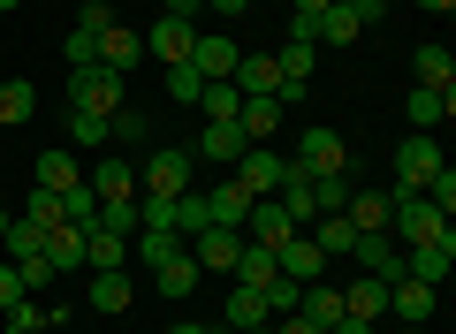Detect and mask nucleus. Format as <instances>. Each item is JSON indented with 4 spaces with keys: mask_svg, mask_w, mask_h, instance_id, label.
<instances>
[{
    "mask_svg": "<svg viewBox=\"0 0 456 334\" xmlns=\"http://www.w3.org/2000/svg\"><path fill=\"white\" fill-rule=\"evenodd\" d=\"M69 107L77 114H122L130 107V77H114V69H69Z\"/></svg>",
    "mask_w": 456,
    "mask_h": 334,
    "instance_id": "1",
    "label": "nucleus"
},
{
    "mask_svg": "<svg viewBox=\"0 0 456 334\" xmlns=\"http://www.w3.org/2000/svg\"><path fill=\"white\" fill-rule=\"evenodd\" d=\"M137 191H152V198L198 191V159L183 152V144H160V152H145V167H137Z\"/></svg>",
    "mask_w": 456,
    "mask_h": 334,
    "instance_id": "2",
    "label": "nucleus"
},
{
    "mask_svg": "<svg viewBox=\"0 0 456 334\" xmlns=\"http://www.w3.org/2000/svg\"><path fill=\"white\" fill-rule=\"evenodd\" d=\"M289 167H305V175H342V167H350V144H342V129L305 122V137H297Z\"/></svg>",
    "mask_w": 456,
    "mask_h": 334,
    "instance_id": "3",
    "label": "nucleus"
},
{
    "mask_svg": "<svg viewBox=\"0 0 456 334\" xmlns=\"http://www.w3.org/2000/svg\"><path fill=\"white\" fill-rule=\"evenodd\" d=\"M228 175L244 183L251 198H274V191H281V175H289V152H274V144H244V159H236Z\"/></svg>",
    "mask_w": 456,
    "mask_h": 334,
    "instance_id": "4",
    "label": "nucleus"
},
{
    "mask_svg": "<svg viewBox=\"0 0 456 334\" xmlns=\"http://www.w3.org/2000/svg\"><path fill=\"white\" fill-rule=\"evenodd\" d=\"M434 175H441V144L411 129V137L395 144V191H426V183H434Z\"/></svg>",
    "mask_w": 456,
    "mask_h": 334,
    "instance_id": "5",
    "label": "nucleus"
},
{
    "mask_svg": "<svg viewBox=\"0 0 456 334\" xmlns=\"http://www.w3.org/2000/svg\"><path fill=\"white\" fill-rule=\"evenodd\" d=\"M198 198H206V221L213 228H236L244 236V213H251V191L236 175H221V183H198Z\"/></svg>",
    "mask_w": 456,
    "mask_h": 334,
    "instance_id": "6",
    "label": "nucleus"
},
{
    "mask_svg": "<svg viewBox=\"0 0 456 334\" xmlns=\"http://www.w3.org/2000/svg\"><path fill=\"white\" fill-rule=\"evenodd\" d=\"M274 266H281V281H297V289L327 281V251H320V243L305 236V228H297V236H289V243H281V251H274Z\"/></svg>",
    "mask_w": 456,
    "mask_h": 334,
    "instance_id": "7",
    "label": "nucleus"
},
{
    "mask_svg": "<svg viewBox=\"0 0 456 334\" xmlns=\"http://www.w3.org/2000/svg\"><path fill=\"white\" fill-rule=\"evenodd\" d=\"M84 183H92L99 206H114V198H137V159H130V152H107L99 167H84Z\"/></svg>",
    "mask_w": 456,
    "mask_h": 334,
    "instance_id": "8",
    "label": "nucleus"
},
{
    "mask_svg": "<svg viewBox=\"0 0 456 334\" xmlns=\"http://www.w3.org/2000/svg\"><path fill=\"white\" fill-rule=\"evenodd\" d=\"M84 297H92L99 319H122V312L137 304V281H130V266H107V273H92V281H84Z\"/></svg>",
    "mask_w": 456,
    "mask_h": 334,
    "instance_id": "9",
    "label": "nucleus"
},
{
    "mask_svg": "<svg viewBox=\"0 0 456 334\" xmlns=\"http://www.w3.org/2000/svg\"><path fill=\"white\" fill-rule=\"evenodd\" d=\"M297 236V221L274 206V198H251V213H244V243H259V251H281V243Z\"/></svg>",
    "mask_w": 456,
    "mask_h": 334,
    "instance_id": "10",
    "label": "nucleus"
},
{
    "mask_svg": "<svg viewBox=\"0 0 456 334\" xmlns=\"http://www.w3.org/2000/svg\"><path fill=\"white\" fill-rule=\"evenodd\" d=\"M449 266H456V228H449V236H434V243H411V251H403V273H411V281H449Z\"/></svg>",
    "mask_w": 456,
    "mask_h": 334,
    "instance_id": "11",
    "label": "nucleus"
},
{
    "mask_svg": "<svg viewBox=\"0 0 456 334\" xmlns=\"http://www.w3.org/2000/svg\"><path fill=\"white\" fill-rule=\"evenodd\" d=\"M236 61H244V46H236V38H228V31H206V38H198V46H191V69H198V77H206V84L236 77Z\"/></svg>",
    "mask_w": 456,
    "mask_h": 334,
    "instance_id": "12",
    "label": "nucleus"
},
{
    "mask_svg": "<svg viewBox=\"0 0 456 334\" xmlns=\"http://www.w3.org/2000/svg\"><path fill=\"white\" fill-rule=\"evenodd\" d=\"M434 304H441L434 281H411V273H403V281H388V312L403 319V327H426V319H434Z\"/></svg>",
    "mask_w": 456,
    "mask_h": 334,
    "instance_id": "13",
    "label": "nucleus"
},
{
    "mask_svg": "<svg viewBox=\"0 0 456 334\" xmlns=\"http://www.w3.org/2000/svg\"><path fill=\"white\" fill-rule=\"evenodd\" d=\"M236 251H244V236H236V228H198V236H191L198 273H228V266H236Z\"/></svg>",
    "mask_w": 456,
    "mask_h": 334,
    "instance_id": "14",
    "label": "nucleus"
},
{
    "mask_svg": "<svg viewBox=\"0 0 456 334\" xmlns=\"http://www.w3.org/2000/svg\"><path fill=\"white\" fill-rule=\"evenodd\" d=\"M191 46H198V23L160 16V23L145 31V53H152V61H167V69H175V61H191Z\"/></svg>",
    "mask_w": 456,
    "mask_h": 334,
    "instance_id": "15",
    "label": "nucleus"
},
{
    "mask_svg": "<svg viewBox=\"0 0 456 334\" xmlns=\"http://www.w3.org/2000/svg\"><path fill=\"white\" fill-rule=\"evenodd\" d=\"M350 258H358L373 281H403V243H395V236H358V243H350Z\"/></svg>",
    "mask_w": 456,
    "mask_h": 334,
    "instance_id": "16",
    "label": "nucleus"
},
{
    "mask_svg": "<svg viewBox=\"0 0 456 334\" xmlns=\"http://www.w3.org/2000/svg\"><path fill=\"white\" fill-rule=\"evenodd\" d=\"M46 258H53V281L84 273V228H77V221H53V228H46Z\"/></svg>",
    "mask_w": 456,
    "mask_h": 334,
    "instance_id": "17",
    "label": "nucleus"
},
{
    "mask_svg": "<svg viewBox=\"0 0 456 334\" xmlns=\"http://www.w3.org/2000/svg\"><path fill=\"white\" fill-rule=\"evenodd\" d=\"M350 228L358 236H388V221H395V206H388V191H350Z\"/></svg>",
    "mask_w": 456,
    "mask_h": 334,
    "instance_id": "18",
    "label": "nucleus"
},
{
    "mask_svg": "<svg viewBox=\"0 0 456 334\" xmlns=\"http://www.w3.org/2000/svg\"><path fill=\"white\" fill-rule=\"evenodd\" d=\"M137 53H145V38L130 31V23H107V38H99V69H114V77H130Z\"/></svg>",
    "mask_w": 456,
    "mask_h": 334,
    "instance_id": "19",
    "label": "nucleus"
},
{
    "mask_svg": "<svg viewBox=\"0 0 456 334\" xmlns=\"http://www.w3.org/2000/svg\"><path fill=\"white\" fill-rule=\"evenodd\" d=\"M107 266H130V236H114V228H84V273H107Z\"/></svg>",
    "mask_w": 456,
    "mask_h": 334,
    "instance_id": "20",
    "label": "nucleus"
},
{
    "mask_svg": "<svg viewBox=\"0 0 456 334\" xmlns=\"http://www.w3.org/2000/svg\"><path fill=\"white\" fill-rule=\"evenodd\" d=\"M198 159L236 167V159H244V129H236V122H206V129H198Z\"/></svg>",
    "mask_w": 456,
    "mask_h": 334,
    "instance_id": "21",
    "label": "nucleus"
},
{
    "mask_svg": "<svg viewBox=\"0 0 456 334\" xmlns=\"http://www.w3.org/2000/svg\"><path fill=\"white\" fill-rule=\"evenodd\" d=\"M342 312H350V319H365V327H380V312H388V281L358 273V281L342 289Z\"/></svg>",
    "mask_w": 456,
    "mask_h": 334,
    "instance_id": "22",
    "label": "nucleus"
},
{
    "mask_svg": "<svg viewBox=\"0 0 456 334\" xmlns=\"http://www.w3.org/2000/svg\"><path fill=\"white\" fill-rule=\"evenodd\" d=\"M31 183L61 198V191H77V183H84V167H77V152H38L31 159Z\"/></svg>",
    "mask_w": 456,
    "mask_h": 334,
    "instance_id": "23",
    "label": "nucleus"
},
{
    "mask_svg": "<svg viewBox=\"0 0 456 334\" xmlns=\"http://www.w3.org/2000/svg\"><path fill=\"white\" fill-rule=\"evenodd\" d=\"M403 114H411V129H419V137H434V129H441V122L456 114V99H441V92H426V84H411Z\"/></svg>",
    "mask_w": 456,
    "mask_h": 334,
    "instance_id": "24",
    "label": "nucleus"
},
{
    "mask_svg": "<svg viewBox=\"0 0 456 334\" xmlns=\"http://www.w3.org/2000/svg\"><path fill=\"white\" fill-rule=\"evenodd\" d=\"M297 319H312V327H335V319H342V289L335 281H312V289H297Z\"/></svg>",
    "mask_w": 456,
    "mask_h": 334,
    "instance_id": "25",
    "label": "nucleus"
},
{
    "mask_svg": "<svg viewBox=\"0 0 456 334\" xmlns=\"http://www.w3.org/2000/svg\"><path fill=\"white\" fill-rule=\"evenodd\" d=\"M281 114H289L281 99H244V107H236V129H244V144H266V137L281 129Z\"/></svg>",
    "mask_w": 456,
    "mask_h": 334,
    "instance_id": "26",
    "label": "nucleus"
},
{
    "mask_svg": "<svg viewBox=\"0 0 456 334\" xmlns=\"http://www.w3.org/2000/svg\"><path fill=\"white\" fill-rule=\"evenodd\" d=\"M411 69H419V84H426V92L456 99V53H449V46H419V61H411Z\"/></svg>",
    "mask_w": 456,
    "mask_h": 334,
    "instance_id": "27",
    "label": "nucleus"
},
{
    "mask_svg": "<svg viewBox=\"0 0 456 334\" xmlns=\"http://www.w3.org/2000/svg\"><path fill=\"white\" fill-rule=\"evenodd\" d=\"M38 114V92H31V77H8L0 84V129H23Z\"/></svg>",
    "mask_w": 456,
    "mask_h": 334,
    "instance_id": "28",
    "label": "nucleus"
},
{
    "mask_svg": "<svg viewBox=\"0 0 456 334\" xmlns=\"http://www.w3.org/2000/svg\"><path fill=\"white\" fill-rule=\"evenodd\" d=\"M305 236L320 243L327 258H350V243H358V228H350V213H320V221H312Z\"/></svg>",
    "mask_w": 456,
    "mask_h": 334,
    "instance_id": "29",
    "label": "nucleus"
},
{
    "mask_svg": "<svg viewBox=\"0 0 456 334\" xmlns=\"http://www.w3.org/2000/svg\"><path fill=\"white\" fill-rule=\"evenodd\" d=\"M228 273H236V281H244V289H274V281H281L274 251H259V243H244V251H236V266H228Z\"/></svg>",
    "mask_w": 456,
    "mask_h": 334,
    "instance_id": "30",
    "label": "nucleus"
},
{
    "mask_svg": "<svg viewBox=\"0 0 456 334\" xmlns=\"http://www.w3.org/2000/svg\"><path fill=\"white\" fill-rule=\"evenodd\" d=\"M266 319H274V312H266V289H244V281L228 289V327H236V334H244V327H266Z\"/></svg>",
    "mask_w": 456,
    "mask_h": 334,
    "instance_id": "31",
    "label": "nucleus"
},
{
    "mask_svg": "<svg viewBox=\"0 0 456 334\" xmlns=\"http://www.w3.org/2000/svg\"><path fill=\"white\" fill-rule=\"evenodd\" d=\"M198 114H206V122H236V107H244V92H236V84H198V99H191Z\"/></svg>",
    "mask_w": 456,
    "mask_h": 334,
    "instance_id": "32",
    "label": "nucleus"
},
{
    "mask_svg": "<svg viewBox=\"0 0 456 334\" xmlns=\"http://www.w3.org/2000/svg\"><path fill=\"white\" fill-rule=\"evenodd\" d=\"M312 38H327V46H350V38H365V23H358V8H320Z\"/></svg>",
    "mask_w": 456,
    "mask_h": 334,
    "instance_id": "33",
    "label": "nucleus"
},
{
    "mask_svg": "<svg viewBox=\"0 0 456 334\" xmlns=\"http://www.w3.org/2000/svg\"><path fill=\"white\" fill-rule=\"evenodd\" d=\"M152 281H160V297H191V289H198V258H191V243H183V251L167 258Z\"/></svg>",
    "mask_w": 456,
    "mask_h": 334,
    "instance_id": "34",
    "label": "nucleus"
},
{
    "mask_svg": "<svg viewBox=\"0 0 456 334\" xmlns=\"http://www.w3.org/2000/svg\"><path fill=\"white\" fill-rule=\"evenodd\" d=\"M69 152H107V114H77L69 107Z\"/></svg>",
    "mask_w": 456,
    "mask_h": 334,
    "instance_id": "35",
    "label": "nucleus"
},
{
    "mask_svg": "<svg viewBox=\"0 0 456 334\" xmlns=\"http://www.w3.org/2000/svg\"><path fill=\"white\" fill-rule=\"evenodd\" d=\"M130 243H137V258H145V266H152V273H160V266H167V258H175V251H183V236H175V228H145V236H130Z\"/></svg>",
    "mask_w": 456,
    "mask_h": 334,
    "instance_id": "36",
    "label": "nucleus"
},
{
    "mask_svg": "<svg viewBox=\"0 0 456 334\" xmlns=\"http://www.w3.org/2000/svg\"><path fill=\"white\" fill-rule=\"evenodd\" d=\"M152 137V122L137 107H122V114H107V144H122V152H130V144H145Z\"/></svg>",
    "mask_w": 456,
    "mask_h": 334,
    "instance_id": "37",
    "label": "nucleus"
},
{
    "mask_svg": "<svg viewBox=\"0 0 456 334\" xmlns=\"http://www.w3.org/2000/svg\"><path fill=\"white\" fill-rule=\"evenodd\" d=\"M46 319H53V327H61V312H46V304L16 297V304H8V327H0V334H38V327H46Z\"/></svg>",
    "mask_w": 456,
    "mask_h": 334,
    "instance_id": "38",
    "label": "nucleus"
},
{
    "mask_svg": "<svg viewBox=\"0 0 456 334\" xmlns=\"http://www.w3.org/2000/svg\"><path fill=\"white\" fill-rule=\"evenodd\" d=\"M23 221H31V228H53V221H69V213H61V198H53V191H38V183H31V198H23Z\"/></svg>",
    "mask_w": 456,
    "mask_h": 334,
    "instance_id": "39",
    "label": "nucleus"
},
{
    "mask_svg": "<svg viewBox=\"0 0 456 334\" xmlns=\"http://www.w3.org/2000/svg\"><path fill=\"white\" fill-rule=\"evenodd\" d=\"M198 228H213V221H206V198H198V191H183V198H175V236L191 243Z\"/></svg>",
    "mask_w": 456,
    "mask_h": 334,
    "instance_id": "40",
    "label": "nucleus"
},
{
    "mask_svg": "<svg viewBox=\"0 0 456 334\" xmlns=\"http://www.w3.org/2000/svg\"><path fill=\"white\" fill-rule=\"evenodd\" d=\"M137 228H175V198H152V191H137Z\"/></svg>",
    "mask_w": 456,
    "mask_h": 334,
    "instance_id": "41",
    "label": "nucleus"
},
{
    "mask_svg": "<svg viewBox=\"0 0 456 334\" xmlns=\"http://www.w3.org/2000/svg\"><path fill=\"white\" fill-rule=\"evenodd\" d=\"M419 198H426V206H434V213H441V221H456V175H449V167H441V175H434V183H426V191H419Z\"/></svg>",
    "mask_w": 456,
    "mask_h": 334,
    "instance_id": "42",
    "label": "nucleus"
},
{
    "mask_svg": "<svg viewBox=\"0 0 456 334\" xmlns=\"http://www.w3.org/2000/svg\"><path fill=\"white\" fill-rule=\"evenodd\" d=\"M99 228H114V236H137V198H114V206H99Z\"/></svg>",
    "mask_w": 456,
    "mask_h": 334,
    "instance_id": "43",
    "label": "nucleus"
},
{
    "mask_svg": "<svg viewBox=\"0 0 456 334\" xmlns=\"http://www.w3.org/2000/svg\"><path fill=\"white\" fill-rule=\"evenodd\" d=\"M198 84H206V77H198L191 61H175V69H167V99H183V107L198 99Z\"/></svg>",
    "mask_w": 456,
    "mask_h": 334,
    "instance_id": "44",
    "label": "nucleus"
},
{
    "mask_svg": "<svg viewBox=\"0 0 456 334\" xmlns=\"http://www.w3.org/2000/svg\"><path fill=\"white\" fill-rule=\"evenodd\" d=\"M16 273H23V289H46V281H53V258H46V251H38V258H23V266H16Z\"/></svg>",
    "mask_w": 456,
    "mask_h": 334,
    "instance_id": "45",
    "label": "nucleus"
},
{
    "mask_svg": "<svg viewBox=\"0 0 456 334\" xmlns=\"http://www.w3.org/2000/svg\"><path fill=\"white\" fill-rule=\"evenodd\" d=\"M327 8H358V23H365V31L380 23V0H327Z\"/></svg>",
    "mask_w": 456,
    "mask_h": 334,
    "instance_id": "46",
    "label": "nucleus"
},
{
    "mask_svg": "<svg viewBox=\"0 0 456 334\" xmlns=\"http://www.w3.org/2000/svg\"><path fill=\"white\" fill-rule=\"evenodd\" d=\"M16 297H23V273H16V266H0V312H8Z\"/></svg>",
    "mask_w": 456,
    "mask_h": 334,
    "instance_id": "47",
    "label": "nucleus"
},
{
    "mask_svg": "<svg viewBox=\"0 0 456 334\" xmlns=\"http://www.w3.org/2000/svg\"><path fill=\"white\" fill-rule=\"evenodd\" d=\"M274 334H320V327H312V319H297V312H281V319H274Z\"/></svg>",
    "mask_w": 456,
    "mask_h": 334,
    "instance_id": "48",
    "label": "nucleus"
},
{
    "mask_svg": "<svg viewBox=\"0 0 456 334\" xmlns=\"http://www.w3.org/2000/svg\"><path fill=\"white\" fill-rule=\"evenodd\" d=\"M327 334H380V327H365V319H350V312H342V319H335Z\"/></svg>",
    "mask_w": 456,
    "mask_h": 334,
    "instance_id": "49",
    "label": "nucleus"
},
{
    "mask_svg": "<svg viewBox=\"0 0 456 334\" xmlns=\"http://www.w3.org/2000/svg\"><path fill=\"white\" fill-rule=\"evenodd\" d=\"M206 8H213V16H244L251 0H206Z\"/></svg>",
    "mask_w": 456,
    "mask_h": 334,
    "instance_id": "50",
    "label": "nucleus"
},
{
    "mask_svg": "<svg viewBox=\"0 0 456 334\" xmlns=\"http://www.w3.org/2000/svg\"><path fill=\"white\" fill-rule=\"evenodd\" d=\"M320 8H327V0H289V16H320Z\"/></svg>",
    "mask_w": 456,
    "mask_h": 334,
    "instance_id": "51",
    "label": "nucleus"
},
{
    "mask_svg": "<svg viewBox=\"0 0 456 334\" xmlns=\"http://www.w3.org/2000/svg\"><path fill=\"white\" fill-rule=\"evenodd\" d=\"M419 8H426V16H449V8H456V0H419Z\"/></svg>",
    "mask_w": 456,
    "mask_h": 334,
    "instance_id": "52",
    "label": "nucleus"
},
{
    "mask_svg": "<svg viewBox=\"0 0 456 334\" xmlns=\"http://www.w3.org/2000/svg\"><path fill=\"white\" fill-rule=\"evenodd\" d=\"M8 228H16V213H8V206H0V236H8Z\"/></svg>",
    "mask_w": 456,
    "mask_h": 334,
    "instance_id": "53",
    "label": "nucleus"
},
{
    "mask_svg": "<svg viewBox=\"0 0 456 334\" xmlns=\"http://www.w3.org/2000/svg\"><path fill=\"white\" fill-rule=\"evenodd\" d=\"M175 334H213V327H191V319H183V327H175Z\"/></svg>",
    "mask_w": 456,
    "mask_h": 334,
    "instance_id": "54",
    "label": "nucleus"
},
{
    "mask_svg": "<svg viewBox=\"0 0 456 334\" xmlns=\"http://www.w3.org/2000/svg\"><path fill=\"white\" fill-rule=\"evenodd\" d=\"M244 334H274V319H266V327H244Z\"/></svg>",
    "mask_w": 456,
    "mask_h": 334,
    "instance_id": "55",
    "label": "nucleus"
},
{
    "mask_svg": "<svg viewBox=\"0 0 456 334\" xmlns=\"http://www.w3.org/2000/svg\"><path fill=\"white\" fill-rule=\"evenodd\" d=\"M38 334H61V327H53V319H46V327H38Z\"/></svg>",
    "mask_w": 456,
    "mask_h": 334,
    "instance_id": "56",
    "label": "nucleus"
},
{
    "mask_svg": "<svg viewBox=\"0 0 456 334\" xmlns=\"http://www.w3.org/2000/svg\"><path fill=\"white\" fill-rule=\"evenodd\" d=\"M8 8H16V0H0V16H8Z\"/></svg>",
    "mask_w": 456,
    "mask_h": 334,
    "instance_id": "57",
    "label": "nucleus"
}]
</instances>
